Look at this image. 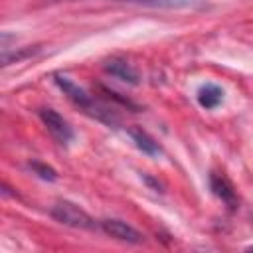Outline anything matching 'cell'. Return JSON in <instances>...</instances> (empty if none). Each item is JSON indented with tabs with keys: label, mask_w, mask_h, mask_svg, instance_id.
I'll list each match as a JSON object with an SVG mask.
<instances>
[{
	"label": "cell",
	"mask_w": 253,
	"mask_h": 253,
	"mask_svg": "<svg viewBox=\"0 0 253 253\" xmlns=\"http://www.w3.org/2000/svg\"><path fill=\"white\" fill-rule=\"evenodd\" d=\"M53 81H55V85L63 91V95H65L75 107H79L85 115H89V117H93L95 121L105 123V125H109V126H115V125L119 123L117 115H115L109 107H105L101 101H97L93 95H89L83 87H79V85H77L73 79H69L67 75L55 73V75H53Z\"/></svg>",
	"instance_id": "cell-1"
},
{
	"label": "cell",
	"mask_w": 253,
	"mask_h": 253,
	"mask_svg": "<svg viewBox=\"0 0 253 253\" xmlns=\"http://www.w3.org/2000/svg\"><path fill=\"white\" fill-rule=\"evenodd\" d=\"M51 217L67 227H75V229H97L99 221L93 219L83 208H79L73 202L67 200H59L51 206Z\"/></svg>",
	"instance_id": "cell-2"
},
{
	"label": "cell",
	"mask_w": 253,
	"mask_h": 253,
	"mask_svg": "<svg viewBox=\"0 0 253 253\" xmlns=\"http://www.w3.org/2000/svg\"><path fill=\"white\" fill-rule=\"evenodd\" d=\"M38 115H40L43 126L47 128V132L53 136V140H55L57 144L67 146V144L75 138V132H73L71 125H69L57 111H53V109H49V107H43V109L38 111Z\"/></svg>",
	"instance_id": "cell-3"
},
{
	"label": "cell",
	"mask_w": 253,
	"mask_h": 253,
	"mask_svg": "<svg viewBox=\"0 0 253 253\" xmlns=\"http://www.w3.org/2000/svg\"><path fill=\"white\" fill-rule=\"evenodd\" d=\"M99 229L105 235H109V237H113L117 241H123V243L138 245V243L144 241V235L138 229H134L132 225H128L126 221H123V219H115V217L99 219Z\"/></svg>",
	"instance_id": "cell-4"
},
{
	"label": "cell",
	"mask_w": 253,
	"mask_h": 253,
	"mask_svg": "<svg viewBox=\"0 0 253 253\" xmlns=\"http://www.w3.org/2000/svg\"><path fill=\"white\" fill-rule=\"evenodd\" d=\"M210 190L215 198H219L229 210L237 208V192L231 184V180L223 174V172H211L210 174Z\"/></svg>",
	"instance_id": "cell-5"
},
{
	"label": "cell",
	"mask_w": 253,
	"mask_h": 253,
	"mask_svg": "<svg viewBox=\"0 0 253 253\" xmlns=\"http://www.w3.org/2000/svg\"><path fill=\"white\" fill-rule=\"evenodd\" d=\"M103 69H105L109 75L117 77L119 81H125V83H130V85H136V83H138V71H136V69L132 67V63H128L125 57H119V55L109 57V59L103 63Z\"/></svg>",
	"instance_id": "cell-6"
},
{
	"label": "cell",
	"mask_w": 253,
	"mask_h": 253,
	"mask_svg": "<svg viewBox=\"0 0 253 253\" xmlns=\"http://www.w3.org/2000/svg\"><path fill=\"white\" fill-rule=\"evenodd\" d=\"M196 99H198V105L202 109L211 111V109H215V107L221 105V101H223V89L217 87V85H213V83H206V85H202L198 89Z\"/></svg>",
	"instance_id": "cell-7"
},
{
	"label": "cell",
	"mask_w": 253,
	"mask_h": 253,
	"mask_svg": "<svg viewBox=\"0 0 253 253\" xmlns=\"http://www.w3.org/2000/svg\"><path fill=\"white\" fill-rule=\"evenodd\" d=\"M128 134H130L132 142L136 144V148H138L142 154H146V156H160V154H162L160 144H158L148 132H144L142 128H130Z\"/></svg>",
	"instance_id": "cell-8"
},
{
	"label": "cell",
	"mask_w": 253,
	"mask_h": 253,
	"mask_svg": "<svg viewBox=\"0 0 253 253\" xmlns=\"http://www.w3.org/2000/svg\"><path fill=\"white\" fill-rule=\"evenodd\" d=\"M30 168H32V172H34V174H38V176H40V178H43V180H49V182H53V180L57 178L55 170H53L51 166L43 164V162H38V160H34V162H30Z\"/></svg>",
	"instance_id": "cell-9"
},
{
	"label": "cell",
	"mask_w": 253,
	"mask_h": 253,
	"mask_svg": "<svg viewBox=\"0 0 253 253\" xmlns=\"http://www.w3.org/2000/svg\"><path fill=\"white\" fill-rule=\"evenodd\" d=\"M47 2H61V0H47ZM119 2H136V4H176L184 0H119Z\"/></svg>",
	"instance_id": "cell-10"
}]
</instances>
